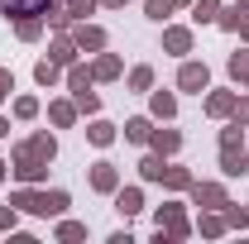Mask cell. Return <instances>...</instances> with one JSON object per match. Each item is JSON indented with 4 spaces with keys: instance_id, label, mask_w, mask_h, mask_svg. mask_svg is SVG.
<instances>
[{
    "instance_id": "6da1fadb",
    "label": "cell",
    "mask_w": 249,
    "mask_h": 244,
    "mask_svg": "<svg viewBox=\"0 0 249 244\" xmlns=\"http://www.w3.org/2000/svg\"><path fill=\"white\" fill-rule=\"evenodd\" d=\"M10 177L24 187H43V177H48V158H38V153L19 139L15 149H10Z\"/></svg>"
},
{
    "instance_id": "7a4b0ae2",
    "label": "cell",
    "mask_w": 249,
    "mask_h": 244,
    "mask_svg": "<svg viewBox=\"0 0 249 244\" xmlns=\"http://www.w3.org/2000/svg\"><path fill=\"white\" fill-rule=\"evenodd\" d=\"M154 225L158 230H168V240L178 244V240H187L192 235V220H187V201H163L154 211Z\"/></svg>"
},
{
    "instance_id": "3957f363",
    "label": "cell",
    "mask_w": 249,
    "mask_h": 244,
    "mask_svg": "<svg viewBox=\"0 0 249 244\" xmlns=\"http://www.w3.org/2000/svg\"><path fill=\"white\" fill-rule=\"evenodd\" d=\"M187 196H192V206H201V211H220V206L230 201V192H225V182H211V177H192V187H187Z\"/></svg>"
},
{
    "instance_id": "277c9868",
    "label": "cell",
    "mask_w": 249,
    "mask_h": 244,
    "mask_svg": "<svg viewBox=\"0 0 249 244\" xmlns=\"http://www.w3.org/2000/svg\"><path fill=\"white\" fill-rule=\"evenodd\" d=\"M67 34H72V43H77L87 58H91V53H101V48H110V34L101 29V24H91V19H77Z\"/></svg>"
},
{
    "instance_id": "5b68a950",
    "label": "cell",
    "mask_w": 249,
    "mask_h": 244,
    "mask_svg": "<svg viewBox=\"0 0 249 244\" xmlns=\"http://www.w3.org/2000/svg\"><path fill=\"white\" fill-rule=\"evenodd\" d=\"M206 87H211V67H206V62H196V58H182V67H178V91L201 96Z\"/></svg>"
},
{
    "instance_id": "8992f818",
    "label": "cell",
    "mask_w": 249,
    "mask_h": 244,
    "mask_svg": "<svg viewBox=\"0 0 249 244\" xmlns=\"http://www.w3.org/2000/svg\"><path fill=\"white\" fill-rule=\"evenodd\" d=\"M235 101H240V91H235V87H206L201 110H206L211 120H230V115H235Z\"/></svg>"
},
{
    "instance_id": "52a82bcc",
    "label": "cell",
    "mask_w": 249,
    "mask_h": 244,
    "mask_svg": "<svg viewBox=\"0 0 249 244\" xmlns=\"http://www.w3.org/2000/svg\"><path fill=\"white\" fill-rule=\"evenodd\" d=\"M163 53H173V58L196 53V34H192V24H163Z\"/></svg>"
},
{
    "instance_id": "ba28073f",
    "label": "cell",
    "mask_w": 249,
    "mask_h": 244,
    "mask_svg": "<svg viewBox=\"0 0 249 244\" xmlns=\"http://www.w3.org/2000/svg\"><path fill=\"white\" fill-rule=\"evenodd\" d=\"M67 206H72V196H67L62 187H38L34 215H43V220H58V215H67Z\"/></svg>"
},
{
    "instance_id": "9c48e42d",
    "label": "cell",
    "mask_w": 249,
    "mask_h": 244,
    "mask_svg": "<svg viewBox=\"0 0 249 244\" xmlns=\"http://www.w3.org/2000/svg\"><path fill=\"white\" fill-rule=\"evenodd\" d=\"M87 182H91V192H101V196H115V187H120V168H115L110 158H101V163H91Z\"/></svg>"
},
{
    "instance_id": "30bf717a",
    "label": "cell",
    "mask_w": 249,
    "mask_h": 244,
    "mask_svg": "<svg viewBox=\"0 0 249 244\" xmlns=\"http://www.w3.org/2000/svg\"><path fill=\"white\" fill-rule=\"evenodd\" d=\"M110 201H115V215H120V220H134V215L144 211V187H124L120 182Z\"/></svg>"
},
{
    "instance_id": "8fae6325",
    "label": "cell",
    "mask_w": 249,
    "mask_h": 244,
    "mask_svg": "<svg viewBox=\"0 0 249 244\" xmlns=\"http://www.w3.org/2000/svg\"><path fill=\"white\" fill-rule=\"evenodd\" d=\"M48 5H58V0H0V15L15 24V19H24V15H48Z\"/></svg>"
},
{
    "instance_id": "7c38bea8",
    "label": "cell",
    "mask_w": 249,
    "mask_h": 244,
    "mask_svg": "<svg viewBox=\"0 0 249 244\" xmlns=\"http://www.w3.org/2000/svg\"><path fill=\"white\" fill-rule=\"evenodd\" d=\"M91 77L96 82H120L124 77V62H120V53H91Z\"/></svg>"
},
{
    "instance_id": "4fadbf2b",
    "label": "cell",
    "mask_w": 249,
    "mask_h": 244,
    "mask_svg": "<svg viewBox=\"0 0 249 244\" xmlns=\"http://www.w3.org/2000/svg\"><path fill=\"white\" fill-rule=\"evenodd\" d=\"M77 115H82V110H77V101H72V96L48 101V124H53V129H72V124H77Z\"/></svg>"
},
{
    "instance_id": "5bb4252c",
    "label": "cell",
    "mask_w": 249,
    "mask_h": 244,
    "mask_svg": "<svg viewBox=\"0 0 249 244\" xmlns=\"http://www.w3.org/2000/svg\"><path fill=\"white\" fill-rule=\"evenodd\" d=\"M149 149L163 153V158H173V153L182 149V129H168V120H158V124H154V139H149Z\"/></svg>"
},
{
    "instance_id": "9a60e30c",
    "label": "cell",
    "mask_w": 249,
    "mask_h": 244,
    "mask_svg": "<svg viewBox=\"0 0 249 244\" xmlns=\"http://www.w3.org/2000/svg\"><path fill=\"white\" fill-rule=\"evenodd\" d=\"M120 139V124H110V120H101V115H91V124H87V144L91 149H110Z\"/></svg>"
},
{
    "instance_id": "2e32d148",
    "label": "cell",
    "mask_w": 249,
    "mask_h": 244,
    "mask_svg": "<svg viewBox=\"0 0 249 244\" xmlns=\"http://www.w3.org/2000/svg\"><path fill=\"white\" fill-rule=\"evenodd\" d=\"M154 115H129V120H124V144H139V149H144V144H149V139H154Z\"/></svg>"
},
{
    "instance_id": "e0dca14e",
    "label": "cell",
    "mask_w": 249,
    "mask_h": 244,
    "mask_svg": "<svg viewBox=\"0 0 249 244\" xmlns=\"http://www.w3.org/2000/svg\"><path fill=\"white\" fill-rule=\"evenodd\" d=\"M48 58L58 62V67H72V62L82 58V48L72 43V34H53V43H48Z\"/></svg>"
},
{
    "instance_id": "ac0fdd59",
    "label": "cell",
    "mask_w": 249,
    "mask_h": 244,
    "mask_svg": "<svg viewBox=\"0 0 249 244\" xmlns=\"http://www.w3.org/2000/svg\"><path fill=\"white\" fill-rule=\"evenodd\" d=\"M149 115L173 124V120H178V96H173V91H158V87H154V91H149Z\"/></svg>"
},
{
    "instance_id": "d6986e66",
    "label": "cell",
    "mask_w": 249,
    "mask_h": 244,
    "mask_svg": "<svg viewBox=\"0 0 249 244\" xmlns=\"http://www.w3.org/2000/svg\"><path fill=\"white\" fill-rule=\"evenodd\" d=\"M245 19H249V5H220V15H216V29H225V34H240L245 29Z\"/></svg>"
},
{
    "instance_id": "ffe728a7",
    "label": "cell",
    "mask_w": 249,
    "mask_h": 244,
    "mask_svg": "<svg viewBox=\"0 0 249 244\" xmlns=\"http://www.w3.org/2000/svg\"><path fill=\"white\" fill-rule=\"evenodd\" d=\"M192 230H196L201 240H220V235H225L230 225H225V211H201V215H196V225H192Z\"/></svg>"
},
{
    "instance_id": "44dd1931",
    "label": "cell",
    "mask_w": 249,
    "mask_h": 244,
    "mask_svg": "<svg viewBox=\"0 0 249 244\" xmlns=\"http://www.w3.org/2000/svg\"><path fill=\"white\" fill-rule=\"evenodd\" d=\"M225 72H230L235 87H249V43H240V48L225 58Z\"/></svg>"
},
{
    "instance_id": "7402d4cb",
    "label": "cell",
    "mask_w": 249,
    "mask_h": 244,
    "mask_svg": "<svg viewBox=\"0 0 249 244\" xmlns=\"http://www.w3.org/2000/svg\"><path fill=\"white\" fill-rule=\"evenodd\" d=\"M62 82H67V91L77 96V91H87V87H96V77H91V62H72V67H67V72H62Z\"/></svg>"
},
{
    "instance_id": "603a6c76",
    "label": "cell",
    "mask_w": 249,
    "mask_h": 244,
    "mask_svg": "<svg viewBox=\"0 0 249 244\" xmlns=\"http://www.w3.org/2000/svg\"><path fill=\"white\" fill-rule=\"evenodd\" d=\"M62 72H67V67H58L53 58H38V62H34V82H38L43 91H53V87H62Z\"/></svg>"
},
{
    "instance_id": "cb8c5ba5",
    "label": "cell",
    "mask_w": 249,
    "mask_h": 244,
    "mask_svg": "<svg viewBox=\"0 0 249 244\" xmlns=\"http://www.w3.org/2000/svg\"><path fill=\"white\" fill-rule=\"evenodd\" d=\"M245 173H249L245 149H220V177H245Z\"/></svg>"
},
{
    "instance_id": "d4e9b609",
    "label": "cell",
    "mask_w": 249,
    "mask_h": 244,
    "mask_svg": "<svg viewBox=\"0 0 249 244\" xmlns=\"http://www.w3.org/2000/svg\"><path fill=\"white\" fill-rule=\"evenodd\" d=\"M158 187H163V192H187V187H192V168H182V163H168Z\"/></svg>"
},
{
    "instance_id": "484cf974",
    "label": "cell",
    "mask_w": 249,
    "mask_h": 244,
    "mask_svg": "<svg viewBox=\"0 0 249 244\" xmlns=\"http://www.w3.org/2000/svg\"><path fill=\"white\" fill-rule=\"evenodd\" d=\"M124 87H129L134 96H149V91H154V67H149V62H139V67H129V77H124Z\"/></svg>"
},
{
    "instance_id": "4316f807",
    "label": "cell",
    "mask_w": 249,
    "mask_h": 244,
    "mask_svg": "<svg viewBox=\"0 0 249 244\" xmlns=\"http://www.w3.org/2000/svg\"><path fill=\"white\" fill-rule=\"evenodd\" d=\"M134 168H139V177H144V182H163V168H168V158L149 149L144 158H139V163H134Z\"/></svg>"
},
{
    "instance_id": "83f0119b",
    "label": "cell",
    "mask_w": 249,
    "mask_h": 244,
    "mask_svg": "<svg viewBox=\"0 0 249 244\" xmlns=\"http://www.w3.org/2000/svg\"><path fill=\"white\" fill-rule=\"evenodd\" d=\"M43 29H48V24H43L38 15H24V19H15V38H19V43H38V38H43Z\"/></svg>"
},
{
    "instance_id": "f1b7e54d",
    "label": "cell",
    "mask_w": 249,
    "mask_h": 244,
    "mask_svg": "<svg viewBox=\"0 0 249 244\" xmlns=\"http://www.w3.org/2000/svg\"><path fill=\"white\" fill-rule=\"evenodd\" d=\"M58 244H77V240H87V225L82 220H72V215H58Z\"/></svg>"
},
{
    "instance_id": "f546056e",
    "label": "cell",
    "mask_w": 249,
    "mask_h": 244,
    "mask_svg": "<svg viewBox=\"0 0 249 244\" xmlns=\"http://www.w3.org/2000/svg\"><path fill=\"white\" fill-rule=\"evenodd\" d=\"M24 144H29V149L38 153V158H48V163H53V158H58V139H53V134H48V129H38V134H29V139H24Z\"/></svg>"
},
{
    "instance_id": "4dcf8cb0",
    "label": "cell",
    "mask_w": 249,
    "mask_h": 244,
    "mask_svg": "<svg viewBox=\"0 0 249 244\" xmlns=\"http://www.w3.org/2000/svg\"><path fill=\"white\" fill-rule=\"evenodd\" d=\"M34 201H38V187H15V192H10V206H15V211L19 215H34Z\"/></svg>"
},
{
    "instance_id": "1f68e13d",
    "label": "cell",
    "mask_w": 249,
    "mask_h": 244,
    "mask_svg": "<svg viewBox=\"0 0 249 244\" xmlns=\"http://www.w3.org/2000/svg\"><path fill=\"white\" fill-rule=\"evenodd\" d=\"M43 24H48L53 34H67V29H72V15H67V5H62V0H58V5H48V15H43Z\"/></svg>"
},
{
    "instance_id": "d6a6232c",
    "label": "cell",
    "mask_w": 249,
    "mask_h": 244,
    "mask_svg": "<svg viewBox=\"0 0 249 244\" xmlns=\"http://www.w3.org/2000/svg\"><path fill=\"white\" fill-rule=\"evenodd\" d=\"M220 0H192V24H216Z\"/></svg>"
},
{
    "instance_id": "836d02e7",
    "label": "cell",
    "mask_w": 249,
    "mask_h": 244,
    "mask_svg": "<svg viewBox=\"0 0 249 244\" xmlns=\"http://www.w3.org/2000/svg\"><path fill=\"white\" fill-rule=\"evenodd\" d=\"M10 110H15V120H38V110H43V105H38V96H15V105H10Z\"/></svg>"
},
{
    "instance_id": "e575fe53",
    "label": "cell",
    "mask_w": 249,
    "mask_h": 244,
    "mask_svg": "<svg viewBox=\"0 0 249 244\" xmlns=\"http://www.w3.org/2000/svg\"><path fill=\"white\" fill-rule=\"evenodd\" d=\"M225 129H220V149H245V124L235 120H220Z\"/></svg>"
},
{
    "instance_id": "d590c367",
    "label": "cell",
    "mask_w": 249,
    "mask_h": 244,
    "mask_svg": "<svg viewBox=\"0 0 249 244\" xmlns=\"http://www.w3.org/2000/svg\"><path fill=\"white\" fill-rule=\"evenodd\" d=\"M173 10H178L173 0H144V15H149L154 24H168V19H173Z\"/></svg>"
},
{
    "instance_id": "8d00e7d4",
    "label": "cell",
    "mask_w": 249,
    "mask_h": 244,
    "mask_svg": "<svg viewBox=\"0 0 249 244\" xmlns=\"http://www.w3.org/2000/svg\"><path fill=\"white\" fill-rule=\"evenodd\" d=\"M220 211H225V225H230V230H249V206H235V201H225Z\"/></svg>"
},
{
    "instance_id": "74e56055",
    "label": "cell",
    "mask_w": 249,
    "mask_h": 244,
    "mask_svg": "<svg viewBox=\"0 0 249 244\" xmlns=\"http://www.w3.org/2000/svg\"><path fill=\"white\" fill-rule=\"evenodd\" d=\"M72 101H77V110H82V115H101V96H96V87H87V91H77Z\"/></svg>"
},
{
    "instance_id": "f35d334b",
    "label": "cell",
    "mask_w": 249,
    "mask_h": 244,
    "mask_svg": "<svg viewBox=\"0 0 249 244\" xmlns=\"http://www.w3.org/2000/svg\"><path fill=\"white\" fill-rule=\"evenodd\" d=\"M62 5H67V15H72V24H77V19H87V15H96V10H101V0H62Z\"/></svg>"
},
{
    "instance_id": "ab89813d",
    "label": "cell",
    "mask_w": 249,
    "mask_h": 244,
    "mask_svg": "<svg viewBox=\"0 0 249 244\" xmlns=\"http://www.w3.org/2000/svg\"><path fill=\"white\" fill-rule=\"evenodd\" d=\"M5 230H10V235H15V230H19V211H15V206H10V201H5V206H0V235H5Z\"/></svg>"
},
{
    "instance_id": "60d3db41",
    "label": "cell",
    "mask_w": 249,
    "mask_h": 244,
    "mask_svg": "<svg viewBox=\"0 0 249 244\" xmlns=\"http://www.w3.org/2000/svg\"><path fill=\"white\" fill-rule=\"evenodd\" d=\"M230 120L249 129V96H245V91H240V101H235V115H230Z\"/></svg>"
},
{
    "instance_id": "b9f144b4",
    "label": "cell",
    "mask_w": 249,
    "mask_h": 244,
    "mask_svg": "<svg viewBox=\"0 0 249 244\" xmlns=\"http://www.w3.org/2000/svg\"><path fill=\"white\" fill-rule=\"evenodd\" d=\"M10 91H15V72H10V67H0V105L10 101Z\"/></svg>"
},
{
    "instance_id": "7bdbcfd3",
    "label": "cell",
    "mask_w": 249,
    "mask_h": 244,
    "mask_svg": "<svg viewBox=\"0 0 249 244\" xmlns=\"http://www.w3.org/2000/svg\"><path fill=\"white\" fill-rule=\"evenodd\" d=\"M129 0H101V10H124Z\"/></svg>"
},
{
    "instance_id": "ee69618b",
    "label": "cell",
    "mask_w": 249,
    "mask_h": 244,
    "mask_svg": "<svg viewBox=\"0 0 249 244\" xmlns=\"http://www.w3.org/2000/svg\"><path fill=\"white\" fill-rule=\"evenodd\" d=\"M10 182V163H5V158H0V187Z\"/></svg>"
},
{
    "instance_id": "f6af8a7d",
    "label": "cell",
    "mask_w": 249,
    "mask_h": 244,
    "mask_svg": "<svg viewBox=\"0 0 249 244\" xmlns=\"http://www.w3.org/2000/svg\"><path fill=\"white\" fill-rule=\"evenodd\" d=\"M0 139H10V120L5 115H0Z\"/></svg>"
},
{
    "instance_id": "bcb514c9",
    "label": "cell",
    "mask_w": 249,
    "mask_h": 244,
    "mask_svg": "<svg viewBox=\"0 0 249 244\" xmlns=\"http://www.w3.org/2000/svg\"><path fill=\"white\" fill-rule=\"evenodd\" d=\"M240 43H249V19H245V29H240Z\"/></svg>"
},
{
    "instance_id": "7dc6e473",
    "label": "cell",
    "mask_w": 249,
    "mask_h": 244,
    "mask_svg": "<svg viewBox=\"0 0 249 244\" xmlns=\"http://www.w3.org/2000/svg\"><path fill=\"white\" fill-rule=\"evenodd\" d=\"M173 5H178V10H192V0H173Z\"/></svg>"
},
{
    "instance_id": "c3c4849f",
    "label": "cell",
    "mask_w": 249,
    "mask_h": 244,
    "mask_svg": "<svg viewBox=\"0 0 249 244\" xmlns=\"http://www.w3.org/2000/svg\"><path fill=\"white\" fill-rule=\"evenodd\" d=\"M240 5H249V0H240Z\"/></svg>"
},
{
    "instance_id": "681fc988",
    "label": "cell",
    "mask_w": 249,
    "mask_h": 244,
    "mask_svg": "<svg viewBox=\"0 0 249 244\" xmlns=\"http://www.w3.org/2000/svg\"><path fill=\"white\" fill-rule=\"evenodd\" d=\"M245 153H249V149H245Z\"/></svg>"
}]
</instances>
